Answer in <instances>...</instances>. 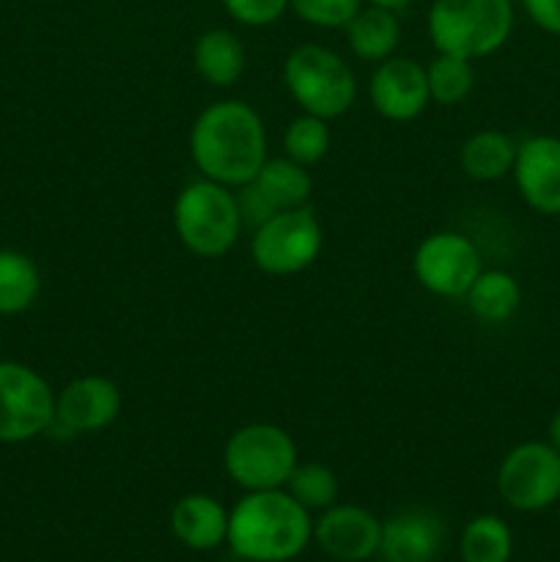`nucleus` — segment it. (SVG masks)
Segmentation results:
<instances>
[{
    "label": "nucleus",
    "mask_w": 560,
    "mask_h": 562,
    "mask_svg": "<svg viewBox=\"0 0 560 562\" xmlns=\"http://www.w3.org/2000/svg\"><path fill=\"white\" fill-rule=\"evenodd\" d=\"M190 157L203 179L231 190L247 184L269 159L264 119L242 99L212 102L192 124Z\"/></svg>",
    "instance_id": "1"
},
{
    "label": "nucleus",
    "mask_w": 560,
    "mask_h": 562,
    "mask_svg": "<svg viewBox=\"0 0 560 562\" xmlns=\"http://www.w3.org/2000/svg\"><path fill=\"white\" fill-rule=\"evenodd\" d=\"M313 541L311 510L283 488L247 492L228 510L231 552L245 562H289Z\"/></svg>",
    "instance_id": "2"
},
{
    "label": "nucleus",
    "mask_w": 560,
    "mask_h": 562,
    "mask_svg": "<svg viewBox=\"0 0 560 562\" xmlns=\"http://www.w3.org/2000/svg\"><path fill=\"white\" fill-rule=\"evenodd\" d=\"M434 49L478 60L497 53L514 31L511 0H434L426 16Z\"/></svg>",
    "instance_id": "3"
},
{
    "label": "nucleus",
    "mask_w": 560,
    "mask_h": 562,
    "mask_svg": "<svg viewBox=\"0 0 560 562\" xmlns=\"http://www.w3.org/2000/svg\"><path fill=\"white\" fill-rule=\"evenodd\" d=\"M239 203L231 187L195 179L181 187L173 203V228L181 245L198 258H223L242 231Z\"/></svg>",
    "instance_id": "4"
},
{
    "label": "nucleus",
    "mask_w": 560,
    "mask_h": 562,
    "mask_svg": "<svg viewBox=\"0 0 560 562\" xmlns=\"http://www.w3.org/2000/svg\"><path fill=\"white\" fill-rule=\"evenodd\" d=\"M283 82L296 108L333 121L349 113L357 99L355 71L324 44H300L283 60Z\"/></svg>",
    "instance_id": "5"
},
{
    "label": "nucleus",
    "mask_w": 560,
    "mask_h": 562,
    "mask_svg": "<svg viewBox=\"0 0 560 562\" xmlns=\"http://www.w3.org/2000/svg\"><path fill=\"white\" fill-rule=\"evenodd\" d=\"M296 464V442L275 423H250L236 428L223 448L225 475L245 492L283 488Z\"/></svg>",
    "instance_id": "6"
},
{
    "label": "nucleus",
    "mask_w": 560,
    "mask_h": 562,
    "mask_svg": "<svg viewBox=\"0 0 560 562\" xmlns=\"http://www.w3.org/2000/svg\"><path fill=\"white\" fill-rule=\"evenodd\" d=\"M324 247V231L313 209L296 206L272 214L253 228L250 256L261 272L289 278L311 267Z\"/></svg>",
    "instance_id": "7"
},
{
    "label": "nucleus",
    "mask_w": 560,
    "mask_h": 562,
    "mask_svg": "<svg viewBox=\"0 0 560 562\" xmlns=\"http://www.w3.org/2000/svg\"><path fill=\"white\" fill-rule=\"evenodd\" d=\"M55 393L25 362H0V445H22L49 431Z\"/></svg>",
    "instance_id": "8"
},
{
    "label": "nucleus",
    "mask_w": 560,
    "mask_h": 562,
    "mask_svg": "<svg viewBox=\"0 0 560 562\" xmlns=\"http://www.w3.org/2000/svg\"><path fill=\"white\" fill-rule=\"evenodd\" d=\"M497 492L514 510L536 514L560 499V453L549 442H522L505 453Z\"/></svg>",
    "instance_id": "9"
},
{
    "label": "nucleus",
    "mask_w": 560,
    "mask_h": 562,
    "mask_svg": "<svg viewBox=\"0 0 560 562\" xmlns=\"http://www.w3.org/2000/svg\"><path fill=\"white\" fill-rule=\"evenodd\" d=\"M412 272L428 294L456 300V296H464L483 272L481 250L470 236L456 234V231H437L417 245Z\"/></svg>",
    "instance_id": "10"
},
{
    "label": "nucleus",
    "mask_w": 560,
    "mask_h": 562,
    "mask_svg": "<svg viewBox=\"0 0 560 562\" xmlns=\"http://www.w3.org/2000/svg\"><path fill=\"white\" fill-rule=\"evenodd\" d=\"M121 404L124 398L113 379L102 373L77 376L55 395V417L49 431H58L55 437L104 431L121 415Z\"/></svg>",
    "instance_id": "11"
},
{
    "label": "nucleus",
    "mask_w": 560,
    "mask_h": 562,
    "mask_svg": "<svg viewBox=\"0 0 560 562\" xmlns=\"http://www.w3.org/2000/svg\"><path fill=\"white\" fill-rule=\"evenodd\" d=\"M313 541L338 562H366L379 554L382 521L362 505H329L313 521Z\"/></svg>",
    "instance_id": "12"
},
{
    "label": "nucleus",
    "mask_w": 560,
    "mask_h": 562,
    "mask_svg": "<svg viewBox=\"0 0 560 562\" xmlns=\"http://www.w3.org/2000/svg\"><path fill=\"white\" fill-rule=\"evenodd\" d=\"M368 99L382 119L395 121V124L415 121L432 102L426 66L404 58V55L382 60V64H377L371 82H368Z\"/></svg>",
    "instance_id": "13"
},
{
    "label": "nucleus",
    "mask_w": 560,
    "mask_h": 562,
    "mask_svg": "<svg viewBox=\"0 0 560 562\" xmlns=\"http://www.w3.org/2000/svg\"><path fill=\"white\" fill-rule=\"evenodd\" d=\"M511 173L533 212L560 214V137L536 135L519 143Z\"/></svg>",
    "instance_id": "14"
},
{
    "label": "nucleus",
    "mask_w": 560,
    "mask_h": 562,
    "mask_svg": "<svg viewBox=\"0 0 560 562\" xmlns=\"http://www.w3.org/2000/svg\"><path fill=\"white\" fill-rule=\"evenodd\" d=\"M448 541L443 516L428 508H404L382 521L379 554L382 562H434Z\"/></svg>",
    "instance_id": "15"
},
{
    "label": "nucleus",
    "mask_w": 560,
    "mask_h": 562,
    "mask_svg": "<svg viewBox=\"0 0 560 562\" xmlns=\"http://www.w3.org/2000/svg\"><path fill=\"white\" fill-rule=\"evenodd\" d=\"M170 532L192 552H212L228 538V510L209 494H187L170 510Z\"/></svg>",
    "instance_id": "16"
},
{
    "label": "nucleus",
    "mask_w": 560,
    "mask_h": 562,
    "mask_svg": "<svg viewBox=\"0 0 560 562\" xmlns=\"http://www.w3.org/2000/svg\"><path fill=\"white\" fill-rule=\"evenodd\" d=\"M192 64H195L201 80H206L209 86L231 88L245 75V44L228 27H209L195 38Z\"/></svg>",
    "instance_id": "17"
},
{
    "label": "nucleus",
    "mask_w": 560,
    "mask_h": 562,
    "mask_svg": "<svg viewBox=\"0 0 560 562\" xmlns=\"http://www.w3.org/2000/svg\"><path fill=\"white\" fill-rule=\"evenodd\" d=\"M344 31L349 49L366 64H382V60L393 58L401 44L399 16L382 5H362Z\"/></svg>",
    "instance_id": "18"
},
{
    "label": "nucleus",
    "mask_w": 560,
    "mask_h": 562,
    "mask_svg": "<svg viewBox=\"0 0 560 562\" xmlns=\"http://www.w3.org/2000/svg\"><path fill=\"white\" fill-rule=\"evenodd\" d=\"M250 184L267 198V203L275 212L307 206L313 192V179L305 170V165L294 162V159L289 157L267 159Z\"/></svg>",
    "instance_id": "19"
},
{
    "label": "nucleus",
    "mask_w": 560,
    "mask_h": 562,
    "mask_svg": "<svg viewBox=\"0 0 560 562\" xmlns=\"http://www.w3.org/2000/svg\"><path fill=\"white\" fill-rule=\"evenodd\" d=\"M514 137L500 130H481L464 140L459 151L461 170L475 181H497L514 170Z\"/></svg>",
    "instance_id": "20"
},
{
    "label": "nucleus",
    "mask_w": 560,
    "mask_h": 562,
    "mask_svg": "<svg viewBox=\"0 0 560 562\" xmlns=\"http://www.w3.org/2000/svg\"><path fill=\"white\" fill-rule=\"evenodd\" d=\"M467 307L478 322L503 324L514 318L522 305V289L516 278L503 269H483L464 294Z\"/></svg>",
    "instance_id": "21"
},
{
    "label": "nucleus",
    "mask_w": 560,
    "mask_h": 562,
    "mask_svg": "<svg viewBox=\"0 0 560 562\" xmlns=\"http://www.w3.org/2000/svg\"><path fill=\"white\" fill-rule=\"evenodd\" d=\"M42 291L36 261L20 250H0V316L31 311Z\"/></svg>",
    "instance_id": "22"
},
{
    "label": "nucleus",
    "mask_w": 560,
    "mask_h": 562,
    "mask_svg": "<svg viewBox=\"0 0 560 562\" xmlns=\"http://www.w3.org/2000/svg\"><path fill=\"white\" fill-rule=\"evenodd\" d=\"M459 552L464 562H508L514 554L511 527L500 516H475L461 530Z\"/></svg>",
    "instance_id": "23"
},
{
    "label": "nucleus",
    "mask_w": 560,
    "mask_h": 562,
    "mask_svg": "<svg viewBox=\"0 0 560 562\" xmlns=\"http://www.w3.org/2000/svg\"><path fill=\"white\" fill-rule=\"evenodd\" d=\"M428 97L443 108L461 104L475 88V66L467 58L437 53V58L426 66Z\"/></svg>",
    "instance_id": "24"
},
{
    "label": "nucleus",
    "mask_w": 560,
    "mask_h": 562,
    "mask_svg": "<svg viewBox=\"0 0 560 562\" xmlns=\"http://www.w3.org/2000/svg\"><path fill=\"white\" fill-rule=\"evenodd\" d=\"M285 492L307 510H327L338 499V475L327 464L318 461H305L296 464L294 472L285 481Z\"/></svg>",
    "instance_id": "25"
},
{
    "label": "nucleus",
    "mask_w": 560,
    "mask_h": 562,
    "mask_svg": "<svg viewBox=\"0 0 560 562\" xmlns=\"http://www.w3.org/2000/svg\"><path fill=\"white\" fill-rule=\"evenodd\" d=\"M283 151L285 157L294 159V162L311 165L322 162L329 151V126L327 121L318 119V115H296L283 132Z\"/></svg>",
    "instance_id": "26"
},
{
    "label": "nucleus",
    "mask_w": 560,
    "mask_h": 562,
    "mask_svg": "<svg viewBox=\"0 0 560 562\" xmlns=\"http://www.w3.org/2000/svg\"><path fill=\"white\" fill-rule=\"evenodd\" d=\"M362 3L366 0H289V9L307 25L335 31V27L349 25Z\"/></svg>",
    "instance_id": "27"
},
{
    "label": "nucleus",
    "mask_w": 560,
    "mask_h": 562,
    "mask_svg": "<svg viewBox=\"0 0 560 562\" xmlns=\"http://www.w3.org/2000/svg\"><path fill=\"white\" fill-rule=\"evenodd\" d=\"M223 9L239 25L267 27L289 11V0H223Z\"/></svg>",
    "instance_id": "28"
},
{
    "label": "nucleus",
    "mask_w": 560,
    "mask_h": 562,
    "mask_svg": "<svg viewBox=\"0 0 560 562\" xmlns=\"http://www.w3.org/2000/svg\"><path fill=\"white\" fill-rule=\"evenodd\" d=\"M522 5L541 31L560 36V0H522Z\"/></svg>",
    "instance_id": "29"
},
{
    "label": "nucleus",
    "mask_w": 560,
    "mask_h": 562,
    "mask_svg": "<svg viewBox=\"0 0 560 562\" xmlns=\"http://www.w3.org/2000/svg\"><path fill=\"white\" fill-rule=\"evenodd\" d=\"M549 445L560 453V409L555 412L552 423H549Z\"/></svg>",
    "instance_id": "30"
},
{
    "label": "nucleus",
    "mask_w": 560,
    "mask_h": 562,
    "mask_svg": "<svg viewBox=\"0 0 560 562\" xmlns=\"http://www.w3.org/2000/svg\"><path fill=\"white\" fill-rule=\"evenodd\" d=\"M366 3L382 5V9H390V11H399V9H406L410 3H415V0H366Z\"/></svg>",
    "instance_id": "31"
}]
</instances>
